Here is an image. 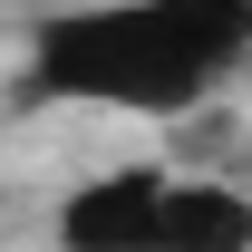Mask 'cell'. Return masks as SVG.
I'll list each match as a JSON object with an SVG mask.
<instances>
[{"mask_svg":"<svg viewBox=\"0 0 252 252\" xmlns=\"http://www.w3.org/2000/svg\"><path fill=\"white\" fill-rule=\"evenodd\" d=\"M243 49H252L243 0H146V10H59V20H39L30 68L49 97L175 117L214 78H233Z\"/></svg>","mask_w":252,"mask_h":252,"instance_id":"obj_1","label":"cell"},{"mask_svg":"<svg viewBox=\"0 0 252 252\" xmlns=\"http://www.w3.org/2000/svg\"><path fill=\"white\" fill-rule=\"evenodd\" d=\"M156 252H252V204L233 185H165Z\"/></svg>","mask_w":252,"mask_h":252,"instance_id":"obj_3","label":"cell"},{"mask_svg":"<svg viewBox=\"0 0 252 252\" xmlns=\"http://www.w3.org/2000/svg\"><path fill=\"white\" fill-rule=\"evenodd\" d=\"M156 204H165V175H107V185L68 194L59 214V243L68 252H156Z\"/></svg>","mask_w":252,"mask_h":252,"instance_id":"obj_2","label":"cell"}]
</instances>
